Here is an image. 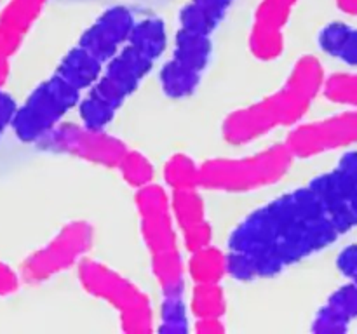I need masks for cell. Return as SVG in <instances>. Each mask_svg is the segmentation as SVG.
<instances>
[{"instance_id": "obj_1", "label": "cell", "mask_w": 357, "mask_h": 334, "mask_svg": "<svg viewBox=\"0 0 357 334\" xmlns=\"http://www.w3.org/2000/svg\"><path fill=\"white\" fill-rule=\"evenodd\" d=\"M340 235L317 195L298 188L251 212L229 239L227 273L268 278L333 244Z\"/></svg>"}, {"instance_id": "obj_2", "label": "cell", "mask_w": 357, "mask_h": 334, "mask_svg": "<svg viewBox=\"0 0 357 334\" xmlns=\"http://www.w3.org/2000/svg\"><path fill=\"white\" fill-rule=\"evenodd\" d=\"M323 86L324 70L319 59L303 56L278 93L229 115L223 122V138L232 145H246L272 129L295 124L309 110Z\"/></svg>"}, {"instance_id": "obj_3", "label": "cell", "mask_w": 357, "mask_h": 334, "mask_svg": "<svg viewBox=\"0 0 357 334\" xmlns=\"http://www.w3.org/2000/svg\"><path fill=\"white\" fill-rule=\"evenodd\" d=\"M286 145H274L244 159H215L199 166V186L222 191H250L281 180L291 166Z\"/></svg>"}, {"instance_id": "obj_4", "label": "cell", "mask_w": 357, "mask_h": 334, "mask_svg": "<svg viewBox=\"0 0 357 334\" xmlns=\"http://www.w3.org/2000/svg\"><path fill=\"white\" fill-rule=\"evenodd\" d=\"M79 101L80 90L54 73L51 79L38 84L26 101L17 106L10 122L14 134L23 143H38Z\"/></svg>"}, {"instance_id": "obj_5", "label": "cell", "mask_w": 357, "mask_h": 334, "mask_svg": "<svg viewBox=\"0 0 357 334\" xmlns=\"http://www.w3.org/2000/svg\"><path fill=\"white\" fill-rule=\"evenodd\" d=\"M80 284L87 292L105 299L121 313L124 333H150L152 308L150 301L135 284L98 261H82L79 267Z\"/></svg>"}, {"instance_id": "obj_6", "label": "cell", "mask_w": 357, "mask_h": 334, "mask_svg": "<svg viewBox=\"0 0 357 334\" xmlns=\"http://www.w3.org/2000/svg\"><path fill=\"white\" fill-rule=\"evenodd\" d=\"M37 145L47 152L68 153L105 167H117L128 152L124 143L105 131L75 124H58Z\"/></svg>"}, {"instance_id": "obj_7", "label": "cell", "mask_w": 357, "mask_h": 334, "mask_svg": "<svg viewBox=\"0 0 357 334\" xmlns=\"http://www.w3.org/2000/svg\"><path fill=\"white\" fill-rule=\"evenodd\" d=\"M93 244V228L84 221H73L56 235L54 240L31 254L21 268V278L38 284L66 270L80 260Z\"/></svg>"}, {"instance_id": "obj_8", "label": "cell", "mask_w": 357, "mask_h": 334, "mask_svg": "<svg viewBox=\"0 0 357 334\" xmlns=\"http://www.w3.org/2000/svg\"><path fill=\"white\" fill-rule=\"evenodd\" d=\"M357 143V111L333 115L293 129L284 143L293 157L321 155Z\"/></svg>"}, {"instance_id": "obj_9", "label": "cell", "mask_w": 357, "mask_h": 334, "mask_svg": "<svg viewBox=\"0 0 357 334\" xmlns=\"http://www.w3.org/2000/svg\"><path fill=\"white\" fill-rule=\"evenodd\" d=\"M136 207L142 219V233L150 253H164L176 247V233L171 219V202L157 184L138 188Z\"/></svg>"}, {"instance_id": "obj_10", "label": "cell", "mask_w": 357, "mask_h": 334, "mask_svg": "<svg viewBox=\"0 0 357 334\" xmlns=\"http://www.w3.org/2000/svg\"><path fill=\"white\" fill-rule=\"evenodd\" d=\"M323 204L328 218L345 233L357 226V183L342 169H333L314 177L309 184Z\"/></svg>"}, {"instance_id": "obj_11", "label": "cell", "mask_w": 357, "mask_h": 334, "mask_svg": "<svg viewBox=\"0 0 357 334\" xmlns=\"http://www.w3.org/2000/svg\"><path fill=\"white\" fill-rule=\"evenodd\" d=\"M135 24L131 10L122 6L110 7L94 21L93 26L84 31L79 45L105 65L129 40Z\"/></svg>"}, {"instance_id": "obj_12", "label": "cell", "mask_w": 357, "mask_h": 334, "mask_svg": "<svg viewBox=\"0 0 357 334\" xmlns=\"http://www.w3.org/2000/svg\"><path fill=\"white\" fill-rule=\"evenodd\" d=\"M296 0H264L255 17L250 47L260 59L278 58L284 47L282 26Z\"/></svg>"}, {"instance_id": "obj_13", "label": "cell", "mask_w": 357, "mask_h": 334, "mask_svg": "<svg viewBox=\"0 0 357 334\" xmlns=\"http://www.w3.org/2000/svg\"><path fill=\"white\" fill-rule=\"evenodd\" d=\"M101 72H103V63L94 58L89 51L77 45L63 56L58 70H56V75L61 77L75 89L84 90L89 89L100 79Z\"/></svg>"}, {"instance_id": "obj_14", "label": "cell", "mask_w": 357, "mask_h": 334, "mask_svg": "<svg viewBox=\"0 0 357 334\" xmlns=\"http://www.w3.org/2000/svg\"><path fill=\"white\" fill-rule=\"evenodd\" d=\"M232 2L234 0H190L180 13L181 28L194 33L211 35Z\"/></svg>"}, {"instance_id": "obj_15", "label": "cell", "mask_w": 357, "mask_h": 334, "mask_svg": "<svg viewBox=\"0 0 357 334\" xmlns=\"http://www.w3.org/2000/svg\"><path fill=\"white\" fill-rule=\"evenodd\" d=\"M209 56H211L209 35L194 33V31L180 28V31L176 33L173 61H176L178 65L202 75V72L208 66Z\"/></svg>"}, {"instance_id": "obj_16", "label": "cell", "mask_w": 357, "mask_h": 334, "mask_svg": "<svg viewBox=\"0 0 357 334\" xmlns=\"http://www.w3.org/2000/svg\"><path fill=\"white\" fill-rule=\"evenodd\" d=\"M319 45L333 58L357 68V30L345 23H331L319 33Z\"/></svg>"}, {"instance_id": "obj_17", "label": "cell", "mask_w": 357, "mask_h": 334, "mask_svg": "<svg viewBox=\"0 0 357 334\" xmlns=\"http://www.w3.org/2000/svg\"><path fill=\"white\" fill-rule=\"evenodd\" d=\"M188 271L195 284H218L227 273V256L209 244L192 253Z\"/></svg>"}, {"instance_id": "obj_18", "label": "cell", "mask_w": 357, "mask_h": 334, "mask_svg": "<svg viewBox=\"0 0 357 334\" xmlns=\"http://www.w3.org/2000/svg\"><path fill=\"white\" fill-rule=\"evenodd\" d=\"M152 270L164 296H181L185 280L183 264L178 249L152 254Z\"/></svg>"}, {"instance_id": "obj_19", "label": "cell", "mask_w": 357, "mask_h": 334, "mask_svg": "<svg viewBox=\"0 0 357 334\" xmlns=\"http://www.w3.org/2000/svg\"><path fill=\"white\" fill-rule=\"evenodd\" d=\"M128 42H131L132 45L142 49L143 52H146L152 58L159 59V56L166 49L167 42L166 24L159 17H146V19L135 24Z\"/></svg>"}, {"instance_id": "obj_20", "label": "cell", "mask_w": 357, "mask_h": 334, "mask_svg": "<svg viewBox=\"0 0 357 334\" xmlns=\"http://www.w3.org/2000/svg\"><path fill=\"white\" fill-rule=\"evenodd\" d=\"M201 73H195L185 66L169 59L160 72V84L164 93L169 97H187L197 89L201 82Z\"/></svg>"}, {"instance_id": "obj_21", "label": "cell", "mask_w": 357, "mask_h": 334, "mask_svg": "<svg viewBox=\"0 0 357 334\" xmlns=\"http://www.w3.org/2000/svg\"><path fill=\"white\" fill-rule=\"evenodd\" d=\"M44 3L45 0H10L0 13V24L24 37Z\"/></svg>"}, {"instance_id": "obj_22", "label": "cell", "mask_w": 357, "mask_h": 334, "mask_svg": "<svg viewBox=\"0 0 357 334\" xmlns=\"http://www.w3.org/2000/svg\"><path fill=\"white\" fill-rule=\"evenodd\" d=\"M171 211L174 219L181 230H187L190 226L199 225L206 219L204 216V202L197 193V190H176L171 200Z\"/></svg>"}, {"instance_id": "obj_23", "label": "cell", "mask_w": 357, "mask_h": 334, "mask_svg": "<svg viewBox=\"0 0 357 334\" xmlns=\"http://www.w3.org/2000/svg\"><path fill=\"white\" fill-rule=\"evenodd\" d=\"M166 183L176 190H197L199 188V166L183 153H176L167 160L164 167Z\"/></svg>"}, {"instance_id": "obj_24", "label": "cell", "mask_w": 357, "mask_h": 334, "mask_svg": "<svg viewBox=\"0 0 357 334\" xmlns=\"http://www.w3.org/2000/svg\"><path fill=\"white\" fill-rule=\"evenodd\" d=\"M225 296L218 284H195L192 312L197 319H222L225 313Z\"/></svg>"}, {"instance_id": "obj_25", "label": "cell", "mask_w": 357, "mask_h": 334, "mask_svg": "<svg viewBox=\"0 0 357 334\" xmlns=\"http://www.w3.org/2000/svg\"><path fill=\"white\" fill-rule=\"evenodd\" d=\"M323 90L330 101L357 111V73H335L330 79H324Z\"/></svg>"}, {"instance_id": "obj_26", "label": "cell", "mask_w": 357, "mask_h": 334, "mask_svg": "<svg viewBox=\"0 0 357 334\" xmlns=\"http://www.w3.org/2000/svg\"><path fill=\"white\" fill-rule=\"evenodd\" d=\"M122 177L128 181L131 186L142 188L145 184H150L153 180V166L146 157H143L139 152H126L121 162L117 164Z\"/></svg>"}, {"instance_id": "obj_27", "label": "cell", "mask_w": 357, "mask_h": 334, "mask_svg": "<svg viewBox=\"0 0 357 334\" xmlns=\"http://www.w3.org/2000/svg\"><path fill=\"white\" fill-rule=\"evenodd\" d=\"M160 333H187L188 317L181 296H164L162 310H160Z\"/></svg>"}, {"instance_id": "obj_28", "label": "cell", "mask_w": 357, "mask_h": 334, "mask_svg": "<svg viewBox=\"0 0 357 334\" xmlns=\"http://www.w3.org/2000/svg\"><path fill=\"white\" fill-rule=\"evenodd\" d=\"M349 324H351V320H349L347 317H344L340 312H337L333 306H330L326 303V305L317 312L316 319H314V324H312V331L314 333H324V334L345 333V331L349 329Z\"/></svg>"}, {"instance_id": "obj_29", "label": "cell", "mask_w": 357, "mask_h": 334, "mask_svg": "<svg viewBox=\"0 0 357 334\" xmlns=\"http://www.w3.org/2000/svg\"><path fill=\"white\" fill-rule=\"evenodd\" d=\"M328 305L333 306L337 312H340L342 315L347 317L349 320L356 319L357 317V285L354 282L347 285H342L338 287L333 294L328 299Z\"/></svg>"}, {"instance_id": "obj_30", "label": "cell", "mask_w": 357, "mask_h": 334, "mask_svg": "<svg viewBox=\"0 0 357 334\" xmlns=\"http://www.w3.org/2000/svg\"><path fill=\"white\" fill-rule=\"evenodd\" d=\"M183 240L185 247H187L190 253L202 249V247L211 244V226H209V223L204 219V221L199 223V225H194L190 226V228L185 230Z\"/></svg>"}, {"instance_id": "obj_31", "label": "cell", "mask_w": 357, "mask_h": 334, "mask_svg": "<svg viewBox=\"0 0 357 334\" xmlns=\"http://www.w3.org/2000/svg\"><path fill=\"white\" fill-rule=\"evenodd\" d=\"M337 267L342 271V275L354 280L357 277V244H351L338 254Z\"/></svg>"}, {"instance_id": "obj_32", "label": "cell", "mask_w": 357, "mask_h": 334, "mask_svg": "<svg viewBox=\"0 0 357 334\" xmlns=\"http://www.w3.org/2000/svg\"><path fill=\"white\" fill-rule=\"evenodd\" d=\"M21 42H23V35L0 24V58L9 59L20 49Z\"/></svg>"}, {"instance_id": "obj_33", "label": "cell", "mask_w": 357, "mask_h": 334, "mask_svg": "<svg viewBox=\"0 0 357 334\" xmlns=\"http://www.w3.org/2000/svg\"><path fill=\"white\" fill-rule=\"evenodd\" d=\"M16 110H17V104L16 101L13 100V96L3 93V90L0 89V134L6 131L7 125H10Z\"/></svg>"}, {"instance_id": "obj_34", "label": "cell", "mask_w": 357, "mask_h": 334, "mask_svg": "<svg viewBox=\"0 0 357 334\" xmlns=\"http://www.w3.org/2000/svg\"><path fill=\"white\" fill-rule=\"evenodd\" d=\"M17 287H20V275L6 263H0V296L13 294Z\"/></svg>"}, {"instance_id": "obj_35", "label": "cell", "mask_w": 357, "mask_h": 334, "mask_svg": "<svg viewBox=\"0 0 357 334\" xmlns=\"http://www.w3.org/2000/svg\"><path fill=\"white\" fill-rule=\"evenodd\" d=\"M195 331L201 334H218L223 333L225 327H223L222 319H211V317H208V319H197Z\"/></svg>"}, {"instance_id": "obj_36", "label": "cell", "mask_w": 357, "mask_h": 334, "mask_svg": "<svg viewBox=\"0 0 357 334\" xmlns=\"http://www.w3.org/2000/svg\"><path fill=\"white\" fill-rule=\"evenodd\" d=\"M337 167L344 170L347 176H351L357 183V152L345 153V155L340 159V162H338Z\"/></svg>"}, {"instance_id": "obj_37", "label": "cell", "mask_w": 357, "mask_h": 334, "mask_svg": "<svg viewBox=\"0 0 357 334\" xmlns=\"http://www.w3.org/2000/svg\"><path fill=\"white\" fill-rule=\"evenodd\" d=\"M337 3L344 13L357 16V0H337Z\"/></svg>"}, {"instance_id": "obj_38", "label": "cell", "mask_w": 357, "mask_h": 334, "mask_svg": "<svg viewBox=\"0 0 357 334\" xmlns=\"http://www.w3.org/2000/svg\"><path fill=\"white\" fill-rule=\"evenodd\" d=\"M7 77H9V59L0 58V87L6 84Z\"/></svg>"}, {"instance_id": "obj_39", "label": "cell", "mask_w": 357, "mask_h": 334, "mask_svg": "<svg viewBox=\"0 0 357 334\" xmlns=\"http://www.w3.org/2000/svg\"><path fill=\"white\" fill-rule=\"evenodd\" d=\"M352 282H354V284L357 285V277H356V278H354V280H352Z\"/></svg>"}]
</instances>
